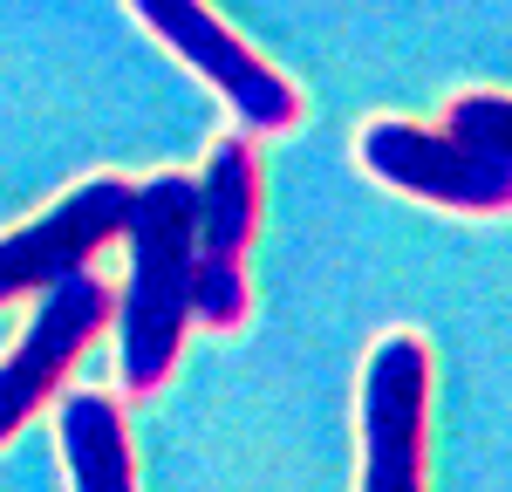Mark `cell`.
I'll return each mask as SVG.
<instances>
[{
    "label": "cell",
    "instance_id": "obj_5",
    "mask_svg": "<svg viewBox=\"0 0 512 492\" xmlns=\"http://www.w3.org/2000/svg\"><path fill=\"white\" fill-rule=\"evenodd\" d=\"M355 424H362V492L424 486V438H431V349H424V335L396 328L369 349Z\"/></svg>",
    "mask_w": 512,
    "mask_h": 492
},
{
    "label": "cell",
    "instance_id": "obj_1",
    "mask_svg": "<svg viewBox=\"0 0 512 492\" xmlns=\"http://www.w3.org/2000/svg\"><path fill=\"white\" fill-rule=\"evenodd\" d=\"M117 240L130 246V274L117 287V376L130 397H151L178 342L192 328V281H198V178L192 171H158L130 185Z\"/></svg>",
    "mask_w": 512,
    "mask_h": 492
},
{
    "label": "cell",
    "instance_id": "obj_3",
    "mask_svg": "<svg viewBox=\"0 0 512 492\" xmlns=\"http://www.w3.org/2000/svg\"><path fill=\"white\" fill-rule=\"evenodd\" d=\"M110 315H117V287L96 281L89 267H69V274H55V281L41 287L35 322L21 328L14 356L0 363V445H14L21 424L62 390V376L110 328Z\"/></svg>",
    "mask_w": 512,
    "mask_h": 492
},
{
    "label": "cell",
    "instance_id": "obj_2",
    "mask_svg": "<svg viewBox=\"0 0 512 492\" xmlns=\"http://www.w3.org/2000/svg\"><path fill=\"white\" fill-rule=\"evenodd\" d=\"M123 7H130L185 69H198V76L226 96V110H233L239 130L274 137V130H294V123H301V89L280 76L253 41H239L205 0H123Z\"/></svg>",
    "mask_w": 512,
    "mask_h": 492
},
{
    "label": "cell",
    "instance_id": "obj_9",
    "mask_svg": "<svg viewBox=\"0 0 512 492\" xmlns=\"http://www.w3.org/2000/svg\"><path fill=\"white\" fill-rule=\"evenodd\" d=\"M444 130H451V137H465V144H478L485 158L512 164V96H485V89H472V96H451Z\"/></svg>",
    "mask_w": 512,
    "mask_h": 492
},
{
    "label": "cell",
    "instance_id": "obj_4",
    "mask_svg": "<svg viewBox=\"0 0 512 492\" xmlns=\"http://www.w3.org/2000/svg\"><path fill=\"white\" fill-rule=\"evenodd\" d=\"M253 233H260V158L246 137H226L198 178V281H192L198 328L246 322V308H253V281H246Z\"/></svg>",
    "mask_w": 512,
    "mask_h": 492
},
{
    "label": "cell",
    "instance_id": "obj_8",
    "mask_svg": "<svg viewBox=\"0 0 512 492\" xmlns=\"http://www.w3.org/2000/svg\"><path fill=\"white\" fill-rule=\"evenodd\" d=\"M55 431H62V458H69V486L76 492H130L137 486L117 397H103V390H69Z\"/></svg>",
    "mask_w": 512,
    "mask_h": 492
},
{
    "label": "cell",
    "instance_id": "obj_6",
    "mask_svg": "<svg viewBox=\"0 0 512 492\" xmlns=\"http://www.w3.org/2000/svg\"><path fill=\"white\" fill-rule=\"evenodd\" d=\"M355 151L403 199L444 205V212H478V219L512 212V164L485 158L478 144L451 137V130H417L403 117H376V123H362Z\"/></svg>",
    "mask_w": 512,
    "mask_h": 492
},
{
    "label": "cell",
    "instance_id": "obj_7",
    "mask_svg": "<svg viewBox=\"0 0 512 492\" xmlns=\"http://www.w3.org/2000/svg\"><path fill=\"white\" fill-rule=\"evenodd\" d=\"M123 205H130V178L96 171L89 185H76L69 199L48 205L41 219L0 233V308L21 301V294H41L55 274H69V267H89L96 246L117 240Z\"/></svg>",
    "mask_w": 512,
    "mask_h": 492
}]
</instances>
